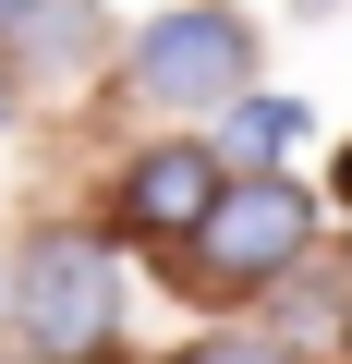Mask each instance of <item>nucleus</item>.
Masks as SVG:
<instances>
[{"label":"nucleus","mask_w":352,"mask_h":364,"mask_svg":"<svg viewBox=\"0 0 352 364\" xmlns=\"http://www.w3.org/2000/svg\"><path fill=\"white\" fill-rule=\"evenodd\" d=\"M170 364H304L292 340H267V328H219V340H183Z\"/></svg>","instance_id":"7"},{"label":"nucleus","mask_w":352,"mask_h":364,"mask_svg":"<svg viewBox=\"0 0 352 364\" xmlns=\"http://www.w3.org/2000/svg\"><path fill=\"white\" fill-rule=\"evenodd\" d=\"M207 207H219V146H146L134 182H122V219L158 231V243H195Z\"/></svg>","instance_id":"5"},{"label":"nucleus","mask_w":352,"mask_h":364,"mask_svg":"<svg viewBox=\"0 0 352 364\" xmlns=\"http://www.w3.org/2000/svg\"><path fill=\"white\" fill-rule=\"evenodd\" d=\"M97 49H110L97 0H0V61H13L25 85H73Z\"/></svg>","instance_id":"4"},{"label":"nucleus","mask_w":352,"mask_h":364,"mask_svg":"<svg viewBox=\"0 0 352 364\" xmlns=\"http://www.w3.org/2000/svg\"><path fill=\"white\" fill-rule=\"evenodd\" d=\"M122 85L146 109H231L255 85V25L231 13V0H195V13H158L122 61Z\"/></svg>","instance_id":"1"},{"label":"nucleus","mask_w":352,"mask_h":364,"mask_svg":"<svg viewBox=\"0 0 352 364\" xmlns=\"http://www.w3.org/2000/svg\"><path fill=\"white\" fill-rule=\"evenodd\" d=\"M304 243H316V207L292 195L279 170H255V182H219V207L195 219V279L243 291V279H279Z\"/></svg>","instance_id":"3"},{"label":"nucleus","mask_w":352,"mask_h":364,"mask_svg":"<svg viewBox=\"0 0 352 364\" xmlns=\"http://www.w3.org/2000/svg\"><path fill=\"white\" fill-rule=\"evenodd\" d=\"M0 304H13V279H0Z\"/></svg>","instance_id":"9"},{"label":"nucleus","mask_w":352,"mask_h":364,"mask_svg":"<svg viewBox=\"0 0 352 364\" xmlns=\"http://www.w3.org/2000/svg\"><path fill=\"white\" fill-rule=\"evenodd\" d=\"M13 316H25V340L37 352H97L110 328H122V255L97 243V231H37L25 243V267H13Z\"/></svg>","instance_id":"2"},{"label":"nucleus","mask_w":352,"mask_h":364,"mask_svg":"<svg viewBox=\"0 0 352 364\" xmlns=\"http://www.w3.org/2000/svg\"><path fill=\"white\" fill-rule=\"evenodd\" d=\"M292 134H304V109H292V97H231V134H219V146H231V158H255V170H267V158H279V146H292Z\"/></svg>","instance_id":"6"},{"label":"nucleus","mask_w":352,"mask_h":364,"mask_svg":"<svg viewBox=\"0 0 352 364\" xmlns=\"http://www.w3.org/2000/svg\"><path fill=\"white\" fill-rule=\"evenodd\" d=\"M0 109H13V97H0Z\"/></svg>","instance_id":"10"},{"label":"nucleus","mask_w":352,"mask_h":364,"mask_svg":"<svg viewBox=\"0 0 352 364\" xmlns=\"http://www.w3.org/2000/svg\"><path fill=\"white\" fill-rule=\"evenodd\" d=\"M340 195H352V146H340Z\"/></svg>","instance_id":"8"}]
</instances>
